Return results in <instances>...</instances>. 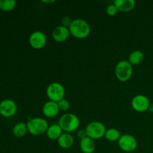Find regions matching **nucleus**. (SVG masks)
<instances>
[{
    "label": "nucleus",
    "instance_id": "obj_2",
    "mask_svg": "<svg viewBox=\"0 0 153 153\" xmlns=\"http://www.w3.org/2000/svg\"><path fill=\"white\" fill-rule=\"evenodd\" d=\"M26 124L28 132L34 136H39L46 133L49 126L47 120L41 117L30 118Z\"/></svg>",
    "mask_w": 153,
    "mask_h": 153
},
{
    "label": "nucleus",
    "instance_id": "obj_10",
    "mask_svg": "<svg viewBox=\"0 0 153 153\" xmlns=\"http://www.w3.org/2000/svg\"><path fill=\"white\" fill-rule=\"evenodd\" d=\"M29 44L33 49H41L46 46L47 38L46 34L40 31H35L29 36Z\"/></svg>",
    "mask_w": 153,
    "mask_h": 153
},
{
    "label": "nucleus",
    "instance_id": "obj_26",
    "mask_svg": "<svg viewBox=\"0 0 153 153\" xmlns=\"http://www.w3.org/2000/svg\"><path fill=\"white\" fill-rule=\"evenodd\" d=\"M42 2H44V3H53L55 2L54 0H51V1H42Z\"/></svg>",
    "mask_w": 153,
    "mask_h": 153
},
{
    "label": "nucleus",
    "instance_id": "obj_15",
    "mask_svg": "<svg viewBox=\"0 0 153 153\" xmlns=\"http://www.w3.org/2000/svg\"><path fill=\"white\" fill-rule=\"evenodd\" d=\"M114 4L119 11L129 12L134 9L135 6V1L134 0H116Z\"/></svg>",
    "mask_w": 153,
    "mask_h": 153
},
{
    "label": "nucleus",
    "instance_id": "obj_13",
    "mask_svg": "<svg viewBox=\"0 0 153 153\" xmlns=\"http://www.w3.org/2000/svg\"><path fill=\"white\" fill-rule=\"evenodd\" d=\"M74 137L71 135L70 133H63L61 137L58 140V144L61 148L67 149L71 148L74 144Z\"/></svg>",
    "mask_w": 153,
    "mask_h": 153
},
{
    "label": "nucleus",
    "instance_id": "obj_7",
    "mask_svg": "<svg viewBox=\"0 0 153 153\" xmlns=\"http://www.w3.org/2000/svg\"><path fill=\"white\" fill-rule=\"evenodd\" d=\"M120 149L125 152H132L137 147V140L131 134H122L118 140Z\"/></svg>",
    "mask_w": 153,
    "mask_h": 153
},
{
    "label": "nucleus",
    "instance_id": "obj_24",
    "mask_svg": "<svg viewBox=\"0 0 153 153\" xmlns=\"http://www.w3.org/2000/svg\"><path fill=\"white\" fill-rule=\"evenodd\" d=\"M76 136L79 139L82 140V139L85 138V137H88L87 136V133L86 131H85V129H79L77 131V133H76Z\"/></svg>",
    "mask_w": 153,
    "mask_h": 153
},
{
    "label": "nucleus",
    "instance_id": "obj_9",
    "mask_svg": "<svg viewBox=\"0 0 153 153\" xmlns=\"http://www.w3.org/2000/svg\"><path fill=\"white\" fill-rule=\"evenodd\" d=\"M17 111V105L13 100L5 99L0 102V114L4 117H11Z\"/></svg>",
    "mask_w": 153,
    "mask_h": 153
},
{
    "label": "nucleus",
    "instance_id": "obj_12",
    "mask_svg": "<svg viewBox=\"0 0 153 153\" xmlns=\"http://www.w3.org/2000/svg\"><path fill=\"white\" fill-rule=\"evenodd\" d=\"M59 111L60 109L58 107V102L51 101V100L46 102L42 108V112H43V115L48 118L55 117L58 114Z\"/></svg>",
    "mask_w": 153,
    "mask_h": 153
},
{
    "label": "nucleus",
    "instance_id": "obj_1",
    "mask_svg": "<svg viewBox=\"0 0 153 153\" xmlns=\"http://www.w3.org/2000/svg\"><path fill=\"white\" fill-rule=\"evenodd\" d=\"M70 34L77 39H85L91 34V26L89 23L82 18H77L73 20L69 27Z\"/></svg>",
    "mask_w": 153,
    "mask_h": 153
},
{
    "label": "nucleus",
    "instance_id": "obj_19",
    "mask_svg": "<svg viewBox=\"0 0 153 153\" xmlns=\"http://www.w3.org/2000/svg\"><path fill=\"white\" fill-rule=\"evenodd\" d=\"M121 135L120 131L117 128H111L106 130L105 134V137L106 140H109V141H116V140H119L120 138Z\"/></svg>",
    "mask_w": 153,
    "mask_h": 153
},
{
    "label": "nucleus",
    "instance_id": "obj_21",
    "mask_svg": "<svg viewBox=\"0 0 153 153\" xmlns=\"http://www.w3.org/2000/svg\"><path fill=\"white\" fill-rule=\"evenodd\" d=\"M58 107H59L60 111H66L70 108V102L66 99H63V100H60L58 102Z\"/></svg>",
    "mask_w": 153,
    "mask_h": 153
},
{
    "label": "nucleus",
    "instance_id": "obj_25",
    "mask_svg": "<svg viewBox=\"0 0 153 153\" xmlns=\"http://www.w3.org/2000/svg\"><path fill=\"white\" fill-rule=\"evenodd\" d=\"M150 112H153V103H151L150 105H149V110Z\"/></svg>",
    "mask_w": 153,
    "mask_h": 153
},
{
    "label": "nucleus",
    "instance_id": "obj_23",
    "mask_svg": "<svg viewBox=\"0 0 153 153\" xmlns=\"http://www.w3.org/2000/svg\"><path fill=\"white\" fill-rule=\"evenodd\" d=\"M73 19H72L70 16H65L61 19V25L63 26H65L67 28H69L70 26V25L72 24L73 22Z\"/></svg>",
    "mask_w": 153,
    "mask_h": 153
},
{
    "label": "nucleus",
    "instance_id": "obj_5",
    "mask_svg": "<svg viewBox=\"0 0 153 153\" xmlns=\"http://www.w3.org/2000/svg\"><path fill=\"white\" fill-rule=\"evenodd\" d=\"M105 126L99 121H94L88 124L85 128L87 136L93 140H98L105 137L106 131Z\"/></svg>",
    "mask_w": 153,
    "mask_h": 153
},
{
    "label": "nucleus",
    "instance_id": "obj_8",
    "mask_svg": "<svg viewBox=\"0 0 153 153\" xmlns=\"http://www.w3.org/2000/svg\"><path fill=\"white\" fill-rule=\"evenodd\" d=\"M151 102L146 96L138 94L134 96L131 102L132 108L137 112H145L149 110Z\"/></svg>",
    "mask_w": 153,
    "mask_h": 153
},
{
    "label": "nucleus",
    "instance_id": "obj_16",
    "mask_svg": "<svg viewBox=\"0 0 153 153\" xmlns=\"http://www.w3.org/2000/svg\"><path fill=\"white\" fill-rule=\"evenodd\" d=\"M46 134L48 138L50 140H58L61 134H63V130L59 124H52V125L49 126Z\"/></svg>",
    "mask_w": 153,
    "mask_h": 153
},
{
    "label": "nucleus",
    "instance_id": "obj_17",
    "mask_svg": "<svg viewBox=\"0 0 153 153\" xmlns=\"http://www.w3.org/2000/svg\"><path fill=\"white\" fill-rule=\"evenodd\" d=\"M144 60V54L140 50H134L128 55V61L131 65H138Z\"/></svg>",
    "mask_w": 153,
    "mask_h": 153
},
{
    "label": "nucleus",
    "instance_id": "obj_4",
    "mask_svg": "<svg viewBox=\"0 0 153 153\" xmlns=\"http://www.w3.org/2000/svg\"><path fill=\"white\" fill-rule=\"evenodd\" d=\"M133 74V67L128 61H119L115 67V75L117 79L120 82H127Z\"/></svg>",
    "mask_w": 153,
    "mask_h": 153
},
{
    "label": "nucleus",
    "instance_id": "obj_3",
    "mask_svg": "<svg viewBox=\"0 0 153 153\" xmlns=\"http://www.w3.org/2000/svg\"><path fill=\"white\" fill-rule=\"evenodd\" d=\"M58 124L62 128L63 131L70 133L78 130L80 126V120L74 114L67 113L61 117Z\"/></svg>",
    "mask_w": 153,
    "mask_h": 153
},
{
    "label": "nucleus",
    "instance_id": "obj_11",
    "mask_svg": "<svg viewBox=\"0 0 153 153\" xmlns=\"http://www.w3.org/2000/svg\"><path fill=\"white\" fill-rule=\"evenodd\" d=\"M52 36L55 41L58 42V43H63L70 37V30H69V28L63 26L61 25H58L52 31Z\"/></svg>",
    "mask_w": 153,
    "mask_h": 153
},
{
    "label": "nucleus",
    "instance_id": "obj_14",
    "mask_svg": "<svg viewBox=\"0 0 153 153\" xmlns=\"http://www.w3.org/2000/svg\"><path fill=\"white\" fill-rule=\"evenodd\" d=\"M79 147L83 153H94L96 149V144L94 140L86 137L80 140Z\"/></svg>",
    "mask_w": 153,
    "mask_h": 153
},
{
    "label": "nucleus",
    "instance_id": "obj_20",
    "mask_svg": "<svg viewBox=\"0 0 153 153\" xmlns=\"http://www.w3.org/2000/svg\"><path fill=\"white\" fill-rule=\"evenodd\" d=\"M15 0H0V9L4 11H10L16 7Z\"/></svg>",
    "mask_w": 153,
    "mask_h": 153
},
{
    "label": "nucleus",
    "instance_id": "obj_22",
    "mask_svg": "<svg viewBox=\"0 0 153 153\" xmlns=\"http://www.w3.org/2000/svg\"><path fill=\"white\" fill-rule=\"evenodd\" d=\"M118 11L119 10H118V9L117 8V7L114 3L109 4L107 7V8H106V13L109 15V16H115L118 13Z\"/></svg>",
    "mask_w": 153,
    "mask_h": 153
},
{
    "label": "nucleus",
    "instance_id": "obj_18",
    "mask_svg": "<svg viewBox=\"0 0 153 153\" xmlns=\"http://www.w3.org/2000/svg\"><path fill=\"white\" fill-rule=\"evenodd\" d=\"M27 132H28V127H27V124L25 123H18L15 124L13 128V134L19 138L24 137Z\"/></svg>",
    "mask_w": 153,
    "mask_h": 153
},
{
    "label": "nucleus",
    "instance_id": "obj_6",
    "mask_svg": "<svg viewBox=\"0 0 153 153\" xmlns=\"http://www.w3.org/2000/svg\"><path fill=\"white\" fill-rule=\"evenodd\" d=\"M46 95L51 101L58 102L65 96V89L59 82H52L46 88Z\"/></svg>",
    "mask_w": 153,
    "mask_h": 153
}]
</instances>
